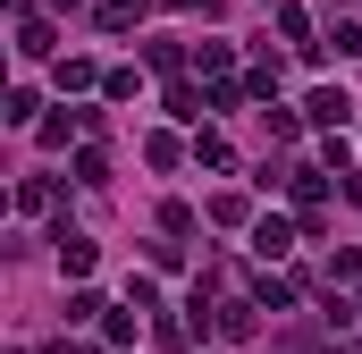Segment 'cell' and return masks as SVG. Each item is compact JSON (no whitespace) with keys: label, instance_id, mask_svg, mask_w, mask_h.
<instances>
[{"label":"cell","instance_id":"1","mask_svg":"<svg viewBox=\"0 0 362 354\" xmlns=\"http://www.w3.org/2000/svg\"><path fill=\"white\" fill-rule=\"evenodd\" d=\"M303 118H312V127H329V135H337V127H346V118H354V101H346V93H337V85H320V93H312V101H303Z\"/></svg>","mask_w":362,"mask_h":354},{"label":"cell","instance_id":"2","mask_svg":"<svg viewBox=\"0 0 362 354\" xmlns=\"http://www.w3.org/2000/svg\"><path fill=\"white\" fill-rule=\"evenodd\" d=\"M51 245H59V270H76V278H85V270H93V236H76L68 219L51 228Z\"/></svg>","mask_w":362,"mask_h":354},{"label":"cell","instance_id":"3","mask_svg":"<svg viewBox=\"0 0 362 354\" xmlns=\"http://www.w3.org/2000/svg\"><path fill=\"white\" fill-rule=\"evenodd\" d=\"M17 51H25V59H42V51H51V25H42V17H34V8H25V17H17Z\"/></svg>","mask_w":362,"mask_h":354},{"label":"cell","instance_id":"4","mask_svg":"<svg viewBox=\"0 0 362 354\" xmlns=\"http://www.w3.org/2000/svg\"><path fill=\"white\" fill-rule=\"evenodd\" d=\"M211 329H219V338H253V304H219Z\"/></svg>","mask_w":362,"mask_h":354},{"label":"cell","instance_id":"5","mask_svg":"<svg viewBox=\"0 0 362 354\" xmlns=\"http://www.w3.org/2000/svg\"><path fill=\"white\" fill-rule=\"evenodd\" d=\"M144 8H152V0H101V25L127 34V25H144Z\"/></svg>","mask_w":362,"mask_h":354},{"label":"cell","instance_id":"6","mask_svg":"<svg viewBox=\"0 0 362 354\" xmlns=\"http://www.w3.org/2000/svg\"><path fill=\"white\" fill-rule=\"evenodd\" d=\"M253 253H262V262H270V253H286V219H262V228H253Z\"/></svg>","mask_w":362,"mask_h":354},{"label":"cell","instance_id":"7","mask_svg":"<svg viewBox=\"0 0 362 354\" xmlns=\"http://www.w3.org/2000/svg\"><path fill=\"white\" fill-rule=\"evenodd\" d=\"M194 161L202 169H228V135H194Z\"/></svg>","mask_w":362,"mask_h":354},{"label":"cell","instance_id":"8","mask_svg":"<svg viewBox=\"0 0 362 354\" xmlns=\"http://www.w3.org/2000/svg\"><path fill=\"white\" fill-rule=\"evenodd\" d=\"M177 8L185 17H219V0H177Z\"/></svg>","mask_w":362,"mask_h":354},{"label":"cell","instance_id":"9","mask_svg":"<svg viewBox=\"0 0 362 354\" xmlns=\"http://www.w3.org/2000/svg\"><path fill=\"white\" fill-rule=\"evenodd\" d=\"M59 8H85V0H59Z\"/></svg>","mask_w":362,"mask_h":354}]
</instances>
